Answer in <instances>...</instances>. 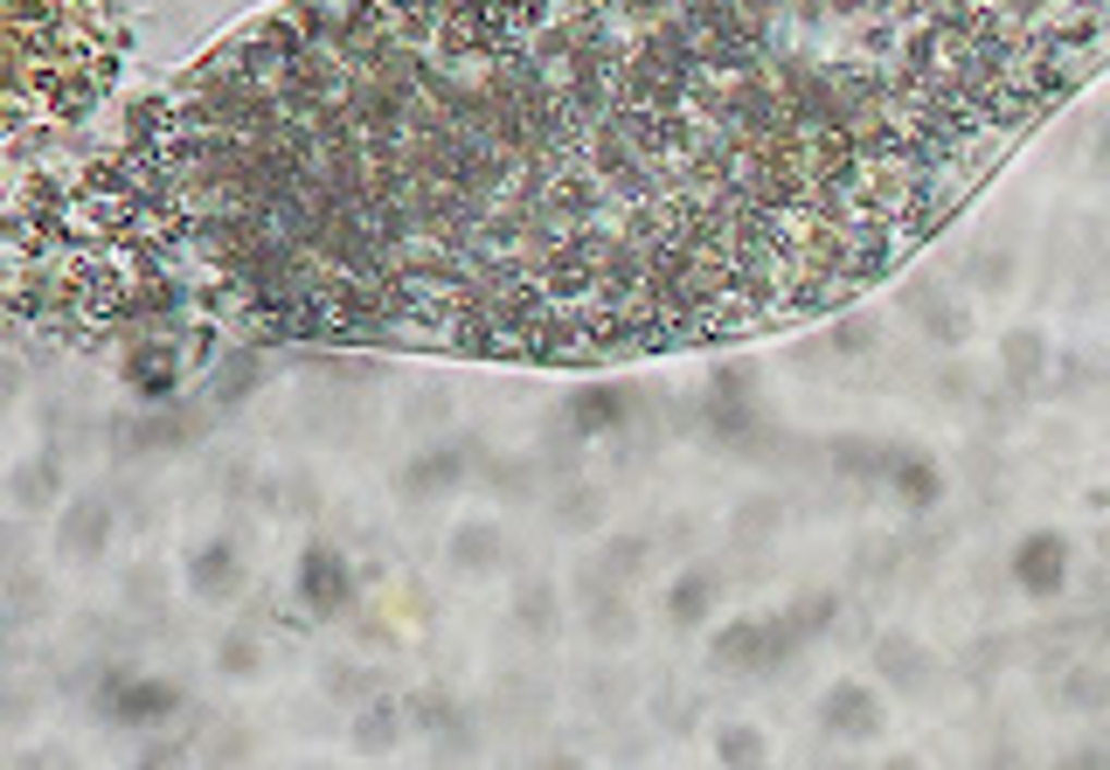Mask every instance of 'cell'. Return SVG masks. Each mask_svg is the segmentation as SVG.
Masks as SVG:
<instances>
[{
	"instance_id": "6da1fadb",
	"label": "cell",
	"mask_w": 1110,
	"mask_h": 770,
	"mask_svg": "<svg viewBox=\"0 0 1110 770\" xmlns=\"http://www.w3.org/2000/svg\"><path fill=\"white\" fill-rule=\"evenodd\" d=\"M347 562L341 555H333V549H313L306 555V597H313V604L319 611H333V604H347Z\"/></svg>"
},
{
	"instance_id": "7a4b0ae2",
	"label": "cell",
	"mask_w": 1110,
	"mask_h": 770,
	"mask_svg": "<svg viewBox=\"0 0 1110 770\" xmlns=\"http://www.w3.org/2000/svg\"><path fill=\"white\" fill-rule=\"evenodd\" d=\"M1013 570H1021L1027 590H1056V584H1062V541H1056V535H1034Z\"/></svg>"
},
{
	"instance_id": "3957f363",
	"label": "cell",
	"mask_w": 1110,
	"mask_h": 770,
	"mask_svg": "<svg viewBox=\"0 0 1110 770\" xmlns=\"http://www.w3.org/2000/svg\"><path fill=\"white\" fill-rule=\"evenodd\" d=\"M230 584H236V555H230V549H202L195 590H230Z\"/></svg>"
},
{
	"instance_id": "277c9868",
	"label": "cell",
	"mask_w": 1110,
	"mask_h": 770,
	"mask_svg": "<svg viewBox=\"0 0 1110 770\" xmlns=\"http://www.w3.org/2000/svg\"><path fill=\"white\" fill-rule=\"evenodd\" d=\"M493 549H500L493 528H465V535H459V562H465V570H486V562H493Z\"/></svg>"
},
{
	"instance_id": "5b68a950",
	"label": "cell",
	"mask_w": 1110,
	"mask_h": 770,
	"mask_svg": "<svg viewBox=\"0 0 1110 770\" xmlns=\"http://www.w3.org/2000/svg\"><path fill=\"white\" fill-rule=\"evenodd\" d=\"M222 660H230V673H251V646H243V638H230V646H222Z\"/></svg>"
}]
</instances>
